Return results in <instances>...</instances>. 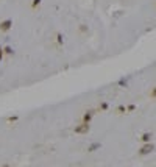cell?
Here are the masks:
<instances>
[{
  "instance_id": "obj_1",
  "label": "cell",
  "mask_w": 156,
  "mask_h": 167,
  "mask_svg": "<svg viewBox=\"0 0 156 167\" xmlns=\"http://www.w3.org/2000/svg\"><path fill=\"white\" fill-rule=\"evenodd\" d=\"M153 150H155V145H153V144H150V142H147L141 150H139V155H141V156H145V155H148V153H151Z\"/></svg>"
},
{
  "instance_id": "obj_2",
  "label": "cell",
  "mask_w": 156,
  "mask_h": 167,
  "mask_svg": "<svg viewBox=\"0 0 156 167\" xmlns=\"http://www.w3.org/2000/svg\"><path fill=\"white\" fill-rule=\"evenodd\" d=\"M88 131H89V123H86V122H83L81 125L75 126V133H77V134H84V133H88Z\"/></svg>"
},
{
  "instance_id": "obj_3",
  "label": "cell",
  "mask_w": 156,
  "mask_h": 167,
  "mask_svg": "<svg viewBox=\"0 0 156 167\" xmlns=\"http://www.w3.org/2000/svg\"><path fill=\"white\" fill-rule=\"evenodd\" d=\"M11 25H13L11 19H6V21L0 22V31H8V30L11 28Z\"/></svg>"
},
{
  "instance_id": "obj_4",
  "label": "cell",
  "mask_w": 156,
  "mask_h": 167,
  "mask_svg": "<svg viewBox=\"0 0 156 167\" xmlns=\"http://www.w3.org/2000/svg\"><path fill=\"white\" fill-rule=\"evenodd\" d=\"M92 116H94V111H88L84 116H83V122L89 123V122H91V119H92Z\"/></svg>"
},
{
  "instance_id": "obj_5",
  "label": "cell",
  "mask_w": 156,
  "mask_h": 167,
  "mask_svg": "<svg viewBox=\"0 0 156 167\" xmlns=\"http://www.w3.org/2000/svg\"><path fill=\"white\" fill-rule=\"evenodd\" d=\"M150 139H151V133H144V134H142V138H141V141L142 142H150Z\"/></svg>"
},
{
  "instance_id": "obj_6",
  "label": "cell",
  "mask_w": 156,
  "mask_h": 167,
  "mask_svg": "<svg viewBox=\"0 0 156 167\" xmlns=\"http://www.w3.org/2000/svg\"><path fill=\"white\" fill-rule=\"evenodd\" d=\"M97 148H100V142H94V144H92V145L89 147L88 150H89V152H95Z\"/></svg>"
},
{
  "instance_id": "obj_7",
  "label": "cell",
  "mask_w": 156,
  "mask_h": 167,
  "mask_svg": "<svg viewBox=\"0 0 156 167\" xmlns=\"http://www.w3.org/2000/svg\"><path fill=\"white\" fill-rule=\"evenodd\" d=\"M41 2H42V0H33V3H31V8H36V6H38Z\"/></svg>"
},
{
  "instance_id": "obj_8",
  "label": "cell",
  "mask_w": 156,
  "mask_h": 167,
  "mask_svg": "<svg viewBox=\"0 0 156 167\" xmlns=\"http://www.w3.org/2000/svg\"><path fill=\"white\" fill-rule=\"evenodd\" d=\"M3 52L8 53V55H11V53H13V49H11V47H5V49H3Z\"/></svg>"
},
{
  "instance_id": "obj_9",
  "label": "cell",
  "mask_w": 156,
  "mask_h": 167,
  "mask_svg": "<svg viewBox=\"0 0 156 167\" xmlns=\"http://www.w3.org/2000/svg\"><path fill=\"white\" fill-rule=\"evenodd\" d=\"M19 117H17V116H11V117H8V120H9V122H16V120H17Z\"/></svg>"
},
{
  "instance_id": "obj_10",
  "label": "cell",
  "mask_w": 156,
  "mask_h": 167,
  "mask_svg": "<svg viewBox=\"0 0 156 167\" xmlns=\"http://www.w3.org/2000/svg\"><path fill=\"white\" fill-rule=\"evenodd\" d=\"M58 44H62V35L58 33Z\"/></svg>"
},
{
  "instance_id": "obj_11",
  "label": "cell",
  "mask_w": 156,
  "mask_h": 167,
  "mask_svg": "<svg viewBox=\"0 0 156 167\" xmlns=\"http://www.w3.org/2000/svg\"><path fill=\"white\" fill-rule=\"evenodd\" d=\"M100 108H102V109H108V103H106V102H103V103H102V105H100Z\"/></svg>"
},
{
  "instance_id": "obj_12",
  "label": "cell",
  "mask_w": 156,
  "mask_h": 167,
  "mask_svg": "<svg viewBox=\"0 0 156 167\" xmlns=\"http://www.w3.org/2000/svg\"><path fill=\"white\" fill-rule=\"evenodd\" d=\"M119 84H120V86H123V84H127V80H125V78H122V80H119Z\"/></svg>"
},
{
  "instance_id": "obj_13",
  "label": "cell",
  "mask_w": 156,
  "mask_h": 167,
  "mask_svg": "<svg viewBox=\"0 0 156 167\" xmlns=\"http://www.w3.org/2000/svg\"><path fill=\"white\" fill-rule=\"evenodd\" d=\"M117 109H119V111H120V112H123V111H127V109H125V106H122V105H120V106H119V108H117Z\"/></svg>"
},
{
  "instance_id": "obj_14",
  "label": "cell",
  "mask_w": 156,
  "mask_h": 167,
  "mask_svg": "<svg viewBox=\"0 0 156 167\" xmlns=\"http://www.w3.org/2000/svg\"><path fill=\"white\" fill-rule=\"evenodd\" d=\"M134 109H136L134 105H130V106H128V111H134Z\"/></svg>"
},
{
  "instance_id": "obj_15",
  "label": "cell",
  "mask_w": 156,
  "mask_h": 167,
  "mask_svg": "<svg viewBox=\"0 0 156 167\" xmlns=\"http://www.w3.org/2000/svg\"><path fill=\"white\" fill-rule=\"evenodd\" d=\"M3 53H5L3 52V49H0V61H2V58H3Z\"/></svg>"
},
{
  "instance_id": "obj_16",
  "label": "cell",
  "mask_w": 156,
  "mask_h": 167,
  "mask_svg": "<svg viewBox=\"0 0 156 167\" xmlns=\"http://www.w3.org/2000/svg\"><path fill=\"white\" fill-rule=\"evenodd\" d=\"M151 97H153V98H156V88L153 89V92H151Z\"/></svg>"
}]
</instances>
